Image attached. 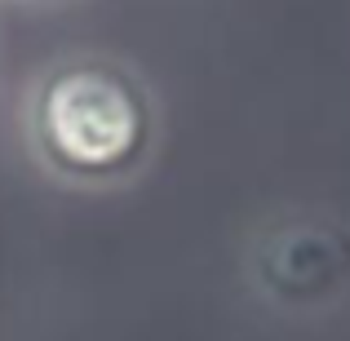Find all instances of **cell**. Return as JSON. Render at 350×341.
I'll list each match as a JSON object with an SVG mask.
<instances>
[{
  "instance_id": "6da1fadb",
  "label": "cell",
  "mask_w": 350,
  "mask_h": 341,
  "mask_svg": "<svg viewBox=\"0 0 350 341\" xmlns=\"http://www.w3.org/2000/svg\"><path fill=\"white\" fill-rule=\"evenodd\" d=\"M151 137V94L124 62H53L27 94V142L36 160L62 182L116 187L146 164Z\"/></svg>"
}]
</instances>
